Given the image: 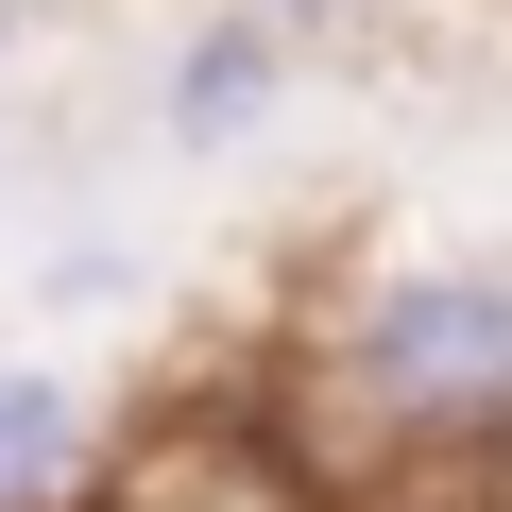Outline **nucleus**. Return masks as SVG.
<instances>
[{"instance_id": "f257e3e1", "label": "nucleus", "mask_w": 512, "mask_h": 512, "mask_svg": "<svg viewBox=\"0 0 512 512\" xmlns=\"http://www.w3.org/2000/svg\"><path fill=\"white\" fill-rule=\"evenodd\" d=\"M308 427L291 461L342 427L359 461L342 478H410V512L478 495L512 461V274H478V256H376V274H342L308 308Z\"/></svg>"}, {"instance_id": "f03ea898", "label": "nucleus", "mask_w": 512, "mask_h": 512, "mask_svg": "<svg viewBox=\"0 0 512 512\" xmlns=\"http://www.w3.org/2000/svg\"><path fill=\"white\" fill-rule=\"evenodd\" d=\"M120 495V410L69 359H0V512H103Z\"/></svg>"}, {"instance_id": "7ed1b4c3", "label": "nucleus", "mask_w": 512, "mask_h": 512, "mask_svg": "<svg viewBox=\"0 0 512 512\" xmlns=\"http://www.w3.org/2000/svg\"><path fill=\"white\" fill-rule=\"evenodd\" d=\"M291 69H308V52H291L274 18H239V0H222V18H188V35H171V69H154V120H171L188 154H239L256 120L291 103Z\"/></svg>"}, {"instance_id": "20e7f679", "label": "nucleus", "mask_w": 512, "mask_h": 512, "mask_svg": "<svg viewBox=\"0 0 512 512\" xmlns=\"http://www.w3.org/2000/svg\"><path fill=\"white\" fill-rule=\"evenodd\" d=\"M239 18H274V35L308 52V35H342V18H359V0H239Z\"/></svg>"}, {"instance_id": "39448f33", "label": "nucleus", "mask_w": 512, "mask_h": 512, "mask_svg": "<svg viewBox=\"0 0 512 512\" xmlns=\"http://www.w3.org/2000/svg\"><path fill=\"white\" fill-rule=\"evenodd\" d=\"M0 86H18V0H0Z\"/></svg>"}, {"instance_id": "423d86ee", "label": "nucleus", "mask_w": 512, "mask_h": 512, "mask_svg": "<svg viewBox=\"0 0 512 512\" xmlns=\"http://www.w3.org/2000/svg\"><path fill=\"white\" fill-rule=\"evenodd\" d=\"M444 512H512V495H444Z\"/></svg>"}]
</instances>
